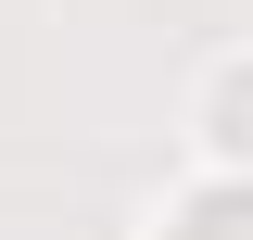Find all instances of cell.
Segmentation results:
<instances>
[{"mask_svg":"<svg viewBox=\"0 0 253 240\" xmlns=\"http://www.w3.org/2000/svg\"><path fill=\"white\" fill-rule=\"evenodd\" d=\"M177 240H253V190H215V202H190Z\"/></svg>","mask_w":253,"mask_h":240,"instance_id":"cell-1","label":"cell"},{"mask_svg":"<svg viewBox=\"0 0 253 240\" xmlns=\"http://www.w3.org/2000/svg\"><path fill=\"white\" fill-rule=\"evenodd\" d=\"M228 152H253V76H228V126H215Z\"/></svg>","mask_w":253,"mask_h":240,"instance_id":"cell-2","label":"cell"}]
</instances>
